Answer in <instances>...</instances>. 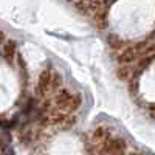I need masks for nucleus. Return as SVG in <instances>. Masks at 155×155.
Instances as JSON below:
<instances>
[{"mask_svg":"<svg viewBox=\"0 0 155 155\" xmlns=\"http://www.w3.org/2000/svg\"><path fill=\"white\" fill-rule=\"evenodd\" d=\"M14 51H16V42H8V45L5 47V56L9 59V58H12V54H14Z\"/></svg>","mask_w":155,"mask_h":155,"instance_id":"1","label":"nucleus"}]
</instances>
